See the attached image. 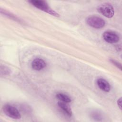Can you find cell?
<instances>
[{"label": "cell", "instance_id": "1", "mask_svg": "<svg viewBox=\"0 0 122 122\" xmlns=\"http://www.w3.org/2000/svg\"><path fill=\"white\" fill-rule=\"evenodd\" d=\"M29 2L36 8L45 12L55 17L59 16V14L55 10L51 9L45 1L40 0H32L29 1Z\"/></svg>", "mask_w": 122, "mask_h": 122}, {"label": "cell", "instance_id": "2", "mask_svg": "<svg viewBox=\"0 0 122 122\" xmlns=\"http://www.w3.org/2000/svg\"><path fill=\"white\" fill-rule=\"evenodd\" d=\"M98 11L104 16L108 18H112L114 13L113 6L109 3H102L97 7Z\"/></svg>", "mask_w": 122, "mask_h": 122}, {"label": "cell", "instance_id": "3", "mask_svg": "<svg viewBox=\"0 0 122 122\" xmlns=\"http://www.w3.org/2000/svg\"><path fill=\"white\" fill-rule=\"evenodd\" d=\"M86 23L91 27L95 29L103 28L105 24V22L102 18L97 16H90L87 18Z\"/></svg>", "mask_w": 122, "mask_h": 122}, {"label": "cell", "instance_id": "4", "mask_svg": "<svg viewBox=\"0 0 122 122\" xmlns=\"http://www.w3.org/2000/svg\"><path fill=\"white\" fill-rule=\"evenodd\" d=\"M3 111L5 114L13 119H20L21 115L19 111L15 107L6 104L3 107Z\"/></svg>", "mask_w": 122, "mask_h": 122}, {"label": "cell", "instance_id": "5", "mask_svg": "<svg viewBox=\"0 0 122 122\" xmlns=\"http://www.w3.org/2000/svg\"><path fill=\"white\" fill-rule=\"evenodd\" d=\"M104 41L110 43H114L119 41L120 37L119 35L112 31H106L103 34Z\"/></svg>", "mask_w": 122, "mask_h": 122}, {"label": "cell", "instance_id": "6", "mask_svg": "<svg viewBox=\"0 0 122 122\" xmlns=\"http://www.w3.org/2000/svg\"><path fill=\"white\" fill-rule=\"evenodd\" d=\"M46 66L45 61L42 59L36 58L31 62L32 68L36 71H40L44 68Z\"/></svg>", "mask_w": 122, "mask_h": 122}, {"label": "cell", "instance_id": "7", "mask_svg": "<svg viewBox=\"0 0 122 122\" xmlns=\"http://www.w3.org/2000/svg\"><path fill=\"white\" fill-rule=\"evenodd\" d=\"M97 84L98 87L104 92H107L110 91L111 86L109 83L105 79L99 78L97 80Z\"/></svg>", "mask_w": 122, "mask_h": 122}, {"label": "cell", "instance_id": "8", "mask_svg": "<svg viewBox=\"0 0 122 122\" xmlns=\"http://www.w3.org/2000/svg\"><path fill=\"white\" fill-rule=\"evenodd\" d=\"M58 105L59 107L64 112V113L67 115V116L69 117H71L72 116V113L71 109L66 102H59Z\"/></svg>", "mask_w": 122, "mask_h": 122}, {"label": "cell", "instance_id": "9", "mask_svg": "<svg viewBox=\"0 0 122 122\" xmlns=\"http://www.w3.org/2000/svg\"><path fill=\"white\" fill-rule=\"evenodd\" d=\"M56 97L57 99H58L61 102H63L66 103H69L71 101V100L69 96L62 93H57L56 94Z\"/></svg>", "mask_w": 122, "mask_h": 122}, {"label": "cell", "instance_id": "10", "mask_svg": "<svg viewBox=\"0 0 122 122\" xmlns=\"http://www.w3.org/2000/svg\"><path fill=\"white\" fill-rule=\"evenodd\" d=\"M0 72L1 76H8L10 74L11 71L8 67L5 65H1Z\"/></svg>", "mask_w": 122, "mask_h": 122}, {"label": "cell", "instance_id": "11", "mask_svg": "<svg viewBox=\"0 0 122 122\" xmlns=\"http://www.w3.org/2000/svg\"><path fill=\"white\" fill-rule=\"evenodd\" d=\"M0 13H3L4 15H5V16H7V17H9L10 18H11V19L14 20H15L16 21H18L19 22L20 21V20L17 17H16L15 16L13 15L12 13H10L8 11L5 10H3L2 8H0Z\"/></svg>", "mask_w": 122, "mask_h": 122}, {"label": "cell", "instance_id": "12", "mask_svg": "<svg viewBox=\"0 0 122 122\" xmlns=\"http://www.w3.org/2000/svg\"><path fill=\"white\" fill-rule=\"evenodd\" d=\"M110 61L112 64H113L114 66H115L116 67H117L118 69H119L120 70H122V65L119 62L115 60H114L113 59H110Z\"/></svg>", "mask_w": 122, "mask_h": 122}, {"label": "cell", "instance_id": "13", "mask_svg": "<svg viewBox=\"0 0 122 122\" xmlns=\"http://www.w3.org/2000/svg\"><path fill=\"white\" fill-rule=\"evenodd\" d=\"M117 104L120 110H122V98H120L117 101Z\"/></svg>", "mask_w": 122, "mask_h": 122}, {"label": "cell", "instance_id": "14", "mask_svg": "<svg viewBox=\"0 0 122 122\" xmlns=\"http://www.w3.org/2000/svg\"><path fill=\"white\" fill-rule=\"evenodd\" d=\"M93 117L94 119H98L99 120H100V118H101V116H100V115L98 113H96V112L94 113L93 114Z\"/></svg>", "mask_w": 122, "mask_h": 122}]
</instances>
